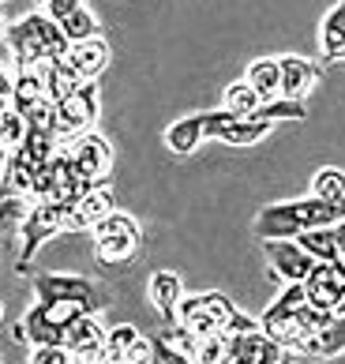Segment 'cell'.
<instances>
[{
  "label": "cell",
  "instance_id": "6da1fadb",
  "mask_svg": "<svg viewBox=\"0 0 345 364\" xmlns=\"http://www.w3.org/2000/svg\"><path fill=\"white\" fill-rule=\"evenodd\" d=\"M4 49L11 57V68H42L68 53V38L57 19H49L45 11H31L4 31Z\"/></svg>",
  "mask_w": 345,
  "mask_h": 364
},
{
  "label": "cell",
  "instance_id": "7a4b0ae2",
  "mask_svg": "<svg viewBox=\"0 0 345 364\" xmlns=\"http://www.w3.org/2000/svg\"><path fill=\"white\" fill-rule=\"evenodd\" d=\"M345 214V199L338 203H327V199H315V196H304V199H289V203H270L256 214L251 222V233L259 240L267 237H297L304 229H315V225H330Z\"/></svg>",
  "mask_w": 345,
  "mask_h": 364
},
{
  "label": "cell",
  "instance_id": "3957f363",
  "mask_svg": "<svg viewBox=\"0 0 345 364\" xmlns=\"http://www.w3.org/2000/svg\"><path fill=\"white\" fill-rule=\"evenodd\" d=\"M177 323L188 327L195 338L203 334H214V331H225V334H241V331H251L259 327V319L244 316L225 293L210 289V293H184L180 304H177Z\"/></svg>",
  "mask_w": 345,
  "mask_h": 364
},
{
  "label": "cell",
  "instance_id": "277c9868",
  "mask_svg": "<svg viewBox=\"0 0 345 364\" xmlns=\"http://www.w3.org/2000/svg\"><path fill=\"white\" fill-rule=\"evenodd\" d=\"M87 233H90V240H94V259L102 267H124V263L136 259L139 248H143L139 222L131 218V214L116 210V207L105 214V218H98Z\"/></svg>",
  "mask_w": 345,
  "mask_h": 364
},
{
  "label": "cell",
  "instance_id": "5b68a950",
  "mask_svg": "<svg viewBox=\"0 0 345 364\" xmlns=\"http://www.w3.org/2000/svg\"><path fill=\"white\" fill-rule=\"evenodd\" d=\"M64 214L68 207L57 203V199H31V210L19 225V259H16V274H31V259L38 255V248L45 245L49 237L64 233Z\"/></svg>",
  "mask_w": 345,
  "mask_h": 364
},
{
  "label": "cell",
  "instance_id": "8992f818",
  "mask_svg": "<svg viewBox=\"0 0 345 364\" xmlns=\"http://www.w3.org/2000/svg\"><path fill=\"white\" fill-rule=\"evenodd\" d=\"M98 109H102L98 87L87 79V83H79L64 102H57V117H53V136H57L60 143H68L72 136H79V132L94 128Z\"/></svg>",
  "mask_w": 345,
  "mask_h": 364
},
{
  "label": "cell",
  "instance_id": "52a82bcc",
  "mask_svg": "<svg viewBox=\"0 0 345 364\" xmlns=\"http://www.w3.org/2000/svg\"><path fill=\"white\" fill-rule=\"evenodd\" d=\"M300 286L312 308H319L327 316L345 312V259H330V263L315 259Z\"/></svg>",
  "mask_w": 345,
  "mask_h": 364
},
{
  "label": "cell",
  "instance_id": "ba28073f",
  "mask_svg": "<svg viewBox=\"0 0 345 364\" xmlns=\"http://www.w3.org/2000/svg\"><path fill=\"white\" fill-rule=\"evenodd\" d=\"M34 296L38 301H79V304H87V312H102L105 308L102 289L83 274L42 271V274H34Z\"/></svg>",
  "mask_w": 345,
  "mask_h": 364
},
{
  "label": "cell",
  "instance_id": "9c48e42d",
  "mask_svg": "<svg viewBox=\"0 0 345 364\" xmlns=\"http://www.w3.org/2000/svg\"><path fill=\"white\" fill-rule=\"evenodd\" d=\"M270 120L263 117H236L229 109H214L203 113V132L207 139H221L225 146H256L259 139L270 136Z\"/></svg>",
  "mask_w": 345,
  "mask_h": 364
},
{
  "label": "cell",
  "instance_id": "30bf717a",
  "mask_svg": "<svg viewBox=\"0 0 345 364\" xmlns=\"http://www.w3.org/2000/svg\"><path fill=\"white\" fill-rule=\"evenodd\" d=\"M68 154L75 161V169H79V177H87V181H109V169H113V143L102 136V132L94 128H87V132H79V136H72L68 143Z\"/></svg>",
  "mask_w": 345,
  "mask_h": 364
},
{
  "label": "cell",
  "instance_id": "8fae6325",
  "mask_svg": "<svg viewBox=\"0 0 345 364\" xmlns=\"http://www.w3.org/2000/svg\"><path fill=\"white\" fill-rule=\"evenodd\" d=\"M293 353L274 342L263 327H251L241 334H229V346H225V364H282Z\"/></svg>",
  "mask_w": 345,
  "mask_h": 364
},
{
  "label": "cell",
  "instance_id": "7c38bea8",
  "mask_svg": "<svg viewBox=\"0 0 345 364\" xmlns=\"http://www.w3.org/2000/svg\"><path fill=\"white\" fill-rule=\"evenodd\" d=\"M263 255H267V263H270V278L278 282H304V274L312 271V255L304 252L293 237H267L263 240Z\"/></svg>",
  "mask_w": 345,
  "mask_h": 364
},
{
  "label": "cell",
  "instance_id": "4fadbf2b",
  "mask_svg": "<svg viewBox=\"0 0 345 364\" xmlns=\"http://www.w3.org/2000/svg\"><path fill=\"white\" fill-rule=\"evenodd\" d=\"M116 207V196H113V181H98L90 192H83L75 199V203L68 207V214H64V233H87L90 225H94L98 218H105Z\"/></svg>",
  "mask_w": 345,
  "mask_h": 364
},
{
  "label": "cell",
  "instance_id": "5bb4252c",
  "mask_svg": "<svg viewBox=\"0 0 345 364\" xmlns=\"http://www.w3.org/2000/svg\"><path fill=\"white\" fill-rule=\"evenodd\" d=\"M64 349L75 360H105V327L98 312H83L64 327Z\"/></svg>",
  "mask_w": 345,
  "mask_h": 364
},
{
  "label": "cell",
  "instance_id": "9a60e30c",
  "mask_svg": "<svg viewBox=\"0 0 345 364\" xmlns=\"http://www.w3.org/2000/svg\"><path fill=\"white\" fill-rule=\"evenodd\" d=\"M315 79H319V68H315L308 57H297V53L278 57V98L308 102Z\"/></svg>",
  "mask_w": 345,
  "mask_h": 364
},
{
  "label": "cell",
  "instance_id": "2e32d148",
  "mask_svg": "<svg viewBox=\"0 0 345 364\" xmlns=\"http://www.w3.org/2000/svg\"><path fill=\"white\" fill-rule=\"evenodd\" d=\"M341 353H345V312H334L297 346V357L304 360H334Z\"/></svg>",
  "mask_w": 345,
  "mask_h": 364
},
{
  "label": "cell",
  "instance_id": "e0dca14e",
  "mask_svg": "<svg viewBox=\"0 0 345 364\" xmlns=\"http://www.w3.org/2000/svg\"><path fill=\"white\" fill-rule=\"evenodd\" d=\"M64 57H68V64L79 72V79H90V83H94V79L109 68L113 53H109V42H105L102 34H94V38H83V42H72Z\"/></svg>",
  "mask_w": 345,
  "mask_h": 364
},
{
  "label": "cell",
  "instance_id": "ac0fdd59",
  "mask_svg": "<svg viewBox=\"0 0 345 364\" xmlns=\"http://www.w3.org/2000/svg\"><path fill=\"white\" fill-rule=\"evenodd\" d=\"M150 304L158 308V316H162L165 323H177V304H180V296H184V282L177 271H154L150 274Z\"/></svg>",
  "mask_w": 345,
  "mask_h": 364
},
{
  "label": "cell",
  "instance_id": "d6986e66",
  "mask_svg": "<svg viewBox=\"0 0 345 364\" xmlns=\"http://www.w3.org/2000/svg\"><path fill=\"white\" fill-rule=\"evenodd\" d=\"M319 57L327 64H345V0H338V4L323 16V26H319Z\"/></svg>",
  "mask_w": 345,
  "mask_h": 364
},
{
  "label": "cell",
  "instance_id": "ffe728a7",
  "mask_svg": "<svg viewBox=\"0 0 345 364\" xmlns=\"http://www.w3.org/2000/svg\"><path fill=\"white\" fill-rule=\"evenodd\" d=\"M203 139H207V132H203V113H188V117L172 120V124L165 128V146H169V151L177 154V158L195 154Z\"/></svg>",
  "mask_w": 345,
  "mask_h": 364
},
{
  "label": "cell",
  "instance_id": "44dd1931",
  "mask_svg": "<svg viewBox=\"0 0 345 364\" xmlns=\"http://www.w3.org/2000/svg\"><path fill=\"white\" fill-rule=\"evenodd\" d=\"M42 83H45V94L53 102H64L79 83H87V79H79V72L68 64V57H57V60L42 64Z\"/></svg>",
  "mask_w": 345,
  "mask_h": 364
},
{
  "label": "cell",
  "instance_id": "7402d4cb",
  "mask_svg": "<svg viewBox=\"0 0 345 364\" xmlns=\"http://www.w3.org/2000/svg\"><path fill=\"white\" fill-rule=\"evenodd\" d=\"M297 245L312 255V259L319 263H330V259H341L338 255V245H334V233H330V225H315V229H304V233L293 237Z\"/></svg>",
  "mask_w": 345,
  "mask_h": 364
},
{
  "label": "cell",
  "instance_id": "603a6c76",
  "mask_svg": "<svg viewBox=\"0 0 345 364\" xmlns=\"http://www.w3.org/2000/svg\"><path fill=\"white\" fill-rule=\"evenodd\" d=\"M263 105V98L256 94V87L248 83V79H236V83L225 87V102H221V109H229L236 117H256V109Z\"/></svg>",
  "mask_w": 345,
  "mask_h": 364
},
{
  "label": "cell",
  "instance_id": "cb8c5ba5",
  "mask_svg": "<svg viewBox=\"0 0 345 364\" xmlns=\"http://www.w3.org/2000/svg\"><path fill=\"white\" fill-rule=\"evenodd\" d=\"M308 196L327 199V203H338V199H345V169L323 166V169L312 177V192H308Z\"/></svg>",
  "mask_w": 345,
  "mask_h": 364
},
{
  "label": "cell",
  "instance_id": "d4e9b609",
  "mask_svg": "<svg viewBox=\"0 0 345 364\" xmlns=\"http://www.w3.org/2000/svg\"><path fill=\"white\" fill-rule=\"evenodd\" d=\"M248 83L256 87V94L263 102H270V98H278V57H267V60H256L248 68Z\"/></svg>",
  "mask_w": 345,
  "mask_h": 364
},
{
  "label": "cell",
  "instance_id": "484cf974",
  "mask_svg": "<svg viewBox=\"0 0 345 364\" xmlns=\"http://www.w3.org/2000/svg\"><path fill=\"white\" fill-rule=\"evenodd\" d=\"M139 338V327H131V323H116V327L105 331V360H113V364H124L128 357V349L136 346Z\"/></svg>",
  "mask_w": 345,
  "mask_h": 364
},
{
  "label": "cell",
  "instance_id": "4316f807",
  "mask_svg": "<svg viewBox=\"0 0 345 364\" xmlns=\"http://www.w3.org/2000/svg\"><path fill=\"white\" fill-rule=\"evenodd\" d=\"M60 31H64V38H68V46H72V42H83V38L102 34V31H98V16H94L87 4H79L68 19H60Z\"/></svg>",
  "mask_w": 345,
  "mask_h": 364
},
{
  "label": "cell",
  "instance_id": "83f0119b",
  "mask_svg": "<svg viewBox=\"0 0 345 364\" xmlns=\"http://www.w3.org/2000/svg\"><path fill=\"white\" fill-rule=\"evenodd\" d=\"M26 210H31V196L0 192V233H19Z\"/></svg>",
  "mask_w": 345,
  "mask_h": 364
},
{
  "label": "cell",
  "instance_id": "f1b7e54d",
  "mask_svg": "<svg viewBox=\"0 0 345 364\" xmlns=\"http://www.w3.org/2000/svg\"><path fill=\"white\" fill-rule=\"evenodd\" d=\"M308 304V296H304V286L300 282H289V286L282 289V296H274V304L267 308V312L259 316V323H270V319H282L289 312H297V308Z\"/></svg>",
  "mask_w": 345,
  "mask_h": 364
},
{
  "label": "cell",
  "instance_id": "f546056e",
  "mask_svg": "<svg viewBox=\"0 0 345 364\" xmlns=\"http://www.w3.org/2000/svg\"><path fill=\"white\" fill-rule=\"evenodd\" d=\"M23 136H26L23 113H19L11 102H4V105H0V146H4V151H11V146L23 143Z\"/></svg>",
  "mask_w": 345,
  "mask_h": 364
},
{
  "label": "cell",
  "instance_id": "4dcf8cb0",
  "mask_svg": "<svg viewBox=\"0 0 345 364\" xmlns=\"http://www.w3.org/2000/svg\"><path fill=\"white\" fill-rule=\"evenodd\" d=\"M256 117H263V120H304L308 117V105L304 102H293V98H270V102H263L259 109H256Z\"/></svg>",
  "mask_w": 345,
  "mask_h": 364
},
{
  "label": "cell",
  "instance_id": "1f68e13d",
  "mask_svg": "<svg viewBox=\"0 0 345 364\" xmlns=\"http://www.w3.org/2000/svg\"><path fill=\"white\" fill-rule=\"evenodd\" d=\"M225 346H229V334L225 331L203 334L195 346V364H225Z\"/></svg>",
  "mask_w": 345,
  "mask_h": 364
},
{
  "label": "cell",
  "instance_id": "d6a6232c",
  "mask_svg": "<svg viewBox=\"0 0 345 364\" xmlns=\"http://www.w3.org/2000/svg\"><path fill=\"white\" fill-rule=\"evenodd\" d=\"M34 364H72L75 357L64 346H34Z\"/></svg>",
  "mask_w": 345,
  "mask_h": 364
},
{
  "label": "cell",
  "instance_id": "836d02e7",
  "mask_svg": "<svg viewBox=\"0 0 345 364\" xmlns=\"http://www.w3.org/2000/svg\"><path fill=\"white\" fill-rule=\"evenodd\" d=\"M150 360H154V342H150V338H143V334H139V338H136V346L128 349L124 364H150Z\"/></svg>",
  "mask_w": 345,
  "mask_h": 364
},
{
  "label": "cell",
  "instance_id": "e575fe53",
  "mask_svg": "<svg viewBox=\"0 0 345 364\" xmlns=\"http://www.w3.org/2000/svg\"><path fill=\"white\" fill-rule=\"evenodd\" d=\"M150 342H154V360H162V364H188V360H184V353H177V349H172L162 334H154Z\"/></svg>",
  "mask_w": 345,
  "mask_h": 364
},
{
  "label": "cell",
  "instance_id": "d590c367",
  "mask_svg": "<svg viewBox=\"0 0 345 364\" xmlns=\"http://www.w3.org/2000/svg\"><path fill=\"white\" fill-rule=\"evenodd\" d=\"M11 57H8V49L0 46V102H8L11 98Z\"/></svg>",
  "mask_w": 345,
  "mask_h": 364
},
{
  "label": "cell",
  "instance_id": "8d00e7d4",
  "mask_svg": "<svg viewBox=\"0 0 345 364\" xmlns=\"http://www.w3.org/2000/svg\"><path fill=\"white\" fill-rule=\"evenodd\" d=\"M79 4H83V0H45V16L60 23V19H68Z\"/></svg>",
  "mask_w": 345,
  "mask_h": 364
},
{
  "label": "cell",
  "instance_id": "74e56055",
  "mask_svg": "<svg viewBox=\"0 0 345 364\" xmlns=\"http://www.w3.org/2000/svg\"><path fill=\"white\" fill-rule=\"evenodd\" d=\"M330 233H334V245H338V255L345 259V214L338 222H330Z\"/></svg>",
  "mask_w": 345,
  "mask_h": 364
},
{
  "label": "cell",
  "instance_id": "f35d334b",
  "mask_svg": "<svg viewBox=\"0 0 345 364\" xmlns=\"http://www.w3.org/2000/svg\"><path fill=\"white\" fill-rule=\"evenodd\" d=\"M4 166H8V151L0 146V177H4Z\"/></svg>",
  "mask_w": 345,
  "mask_h": 364
},
{
  "label": "cell",
  "instance_id": "ab89813d",
  "mask_svg": "<svg viewBox=\"0 0 345 364\" xmlns=\"http://www.w3.org/2000/svg\"><path fill=\"white\" fill-rule=\"evenodd\" d=\"M0 26H4V4H0Z\"/></svg>",
  "mask_w": 345,
  "mask_h": 364
},
{
  "label": "cell",
  "instance_id": "60d3db41",
  "mask_svg": "<svg viewBox=\"0 0 345 364\" xmlns=\"http://www.w3.org/2000/svg\"><path fill=\"white\" fill-rule=\"evenodd\" d=\"M0 316H4V304H0Z\"/></svg>",
  "mask_w": 345,
  "mask_h": 364
},
{
  "label": "cell",
  "instance_id": "b9f144b4",
  "mask_svg": "<svg viewBox=\"0 0 345 364\" xmlns=\"http://www.w3.org/2000/svg\"><path fill=\"white\" fill-rule=\"evenodd\" d=\"M0 105H4V102H0Z\"/></svg>",
  "mask_w": 345,
  "mask_h": 364
},
{
  "label": "cell",
  "instance_id": "7bdbcfd3",
  "mask_svg": "<svg viewBox=\"0 0 345 364\" xmlns=\"http://www.w3.org/2000/svg\"><path fill=\"white\" fill-rule=\"evenodd\" d=\"M42 4H45V0H42Z\"/></svg>",
  "mask_w": 345,
  "mask_h": 364
}]
</instances>
